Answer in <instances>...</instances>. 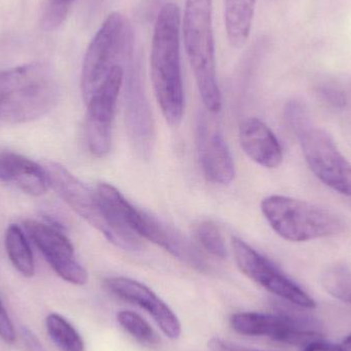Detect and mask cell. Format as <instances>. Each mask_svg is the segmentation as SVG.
Segmentation results:
<instances>
[{
	"instance_id": "6da1fadb",
	"label": "cell",
	"mask_w": 351,
	"mask_h": 351,
	"mask_svg": "<svg viewBox=\"0 0 351 351\" xmlns=\"http://www.w3.org/2000/svg\"><path fill=\"white\" fill-rule=\"evenodd\" d=\"M181 12L173 2L165 4L154 24L150 71L156 100L167 123L179 127L184 114V88L180 53Z\"/></svg>"
},
{
	"instance_id": "7a4b0ae2",
	"label": "cell",
	"mask_w": 351,
	"mask_h": 351,
	"mask_svg": "<svg viewBox=\"0 0 351 351\" xmlns=\"http://www.w3.org/2000/svg\"><path fill=\"white\" fill-rule=\"evenodd\" d=\"M59 90L51 70L33 63L0 72V119L26 123L45 117L57 104Z\"/></svg>"
},
{
	"instance_id": "3957f363",
	"label": "cell",
	"mask_w": 351,
	"mask_h": 351,
	"mask_svg": "<svg viewBox=\"0 0 351 351\" xmlns=\"http://www.w3.org/2000/svg\"><path fill=\"white\" fill-rule=\"evenodd\" d=\"M182 29L202 104L208 112H219L222 96L217 80L213 0H186Z\"/></svg>"
},
{
	"instance_id": "277c9868",
	"label": "cell",
	"mask_w": 351,
	"mask_h": 351,
	"mask_svg": "<svg viewBox=\"0 0 351 351\" xmlns=\"http://www.w3.org/2000/svg\"><path fill=\"white\" fill-rule=\"evenodd\" d=\"M96 193L109 216L121 228L156 243L195 269H206V264L202 255L185 237L173 227L134 206L114 186L101 183Z\"/></svg>"
},
{
	"instance_id": "5b68a950",
	"label": "cell",
	"mask_w": 351,
	"mask_h": 351,
	"mask_svg": "<svg viewBox=\"0 0 351 351\" xmlns=\"http://www.w3.org/2000/svg\"><path fill=\"white\" fill-rule=\"evenodd\" d=\"M261 210L280 237L294 243L334 237L346 229L343 219L335 213L288 196L270 195L264 198Z\"/></svg>"
},
{
	"instance_id": "8992f818",
	"label": "cell",
	"mask_w": 351,
	"mask_h": 351,
	"mask_svg": "<svg viewBox=\"0 0 351 351\" xmlns=\"http://www.w3.org/2000/svg\"><path fill=\"white\" fill-rule=\"evenodd\" d=\"M134 32L121 12H112L90 41L82 70V93L88 102L113 68L133 62Z\"/></svg>"
},
{
	"instance_id": "52a82bcc",
	"label": "cell",
	"mask_w": 351,
	"mask_h": 351,
	"mask_svg": "<svg viewBox=\"0 0 351 351\" xmlns=\"http://www.w3.org/2000/svg\"><path fill=\"white\" fill-rule=\"evenodd\" d=\"M43 169L47 173L49 187L53 188L78 216L100 231L109 243L125 251L135 252L141 249L138 237L117 225L109 216L97 193L86 187L65 167L58 162H49Z\"/></svg>"
},
{
	"instance_id": "ba28073f",
	"label": "cell",
	"mask_w": 351,
	"mask_h": 351,
	"mask_svg": "<svg viewBox=\"0 0 351 351\" xmlns=\"http://www.w3.org/2000/svg\"><path fill=\"white\" fill-rule=\"evenodd\" d=\"M230 325L239 334L267 337L287 344L305 346L322 339V326L313 317L287 307L278 313H239L231 317Z\"/></svg>"
},
{
	"instance_id": "9c48e42d",
	"label": "cell",
	"mask_w": 351,
	"mask_h": 351,
	"mask_svg": "<svg viewBox=\"0 0 351 351\" xmlns=\"http://www.w3.org/2000/svg\"><path fill=\"white\" fill-rule=\"evenodd\" d=\"M232 250L237 266L250 280L286 302L301 308H315L317 303L300 286L245 241L233 237Z\"/></svg>"
},
{
	"instance_id": "30bf717a",
	"label": "cell",
	"mask_w": 351,
	"mask_h": 351,
	"mask_svg": "<svg viewBox=\"0 0 351 351\" xmlns=\"http://www.w3.org/2000/svg\"><path fill=\"white\" fill-rule=\"evenodd\" d=\"M303 156L317 179L351 197V164L342 156L333 138L319 128H303L297 133Z\"/></svg>"
},
{
	"instance_id": "8fae6325",
	"label": "cell",
	"mask_w": 351,
	"mask_h": 351,
	"mask_svg": "<svg viewBox=\"0 0 351 351\" xmlns=\"http://www.w3.org/2000/svg\"><path fill=\"white\" fill-rule=\"evenodd\" d=\"M130 64L113 68L86 102V144L90 154L97 158H103L110 152L117 99L125 82V69Z\"/></svg>"
},
{
	"instance_id": "7c38bea8",
	"label": "cell",
	"mask_w": 351,
	"mask_h": 351,
	"mask_svg": "<svg viewBox=\"0 0 351 351\" xmlns=\"http://www.w3.org/2000/svg\"><path fill=\"white\" fill-rule=\"evenodd\" d=\"M24 226L29 237L62 280L75 286H84L88 282V272L75 259L71 241L59 227L36 220H27Z\"/></svg>"
},
{
	"instance_id": "4fadbf2b",
	"label": "cell",
	"mask_w": 351,
	"mask_h": 351,
	"mask_svg": "<svg viewBox=\"0 0 351 351\" xmlns=\"http://www.w3.org/2000/svg\"><path fill=\"white\" fill-rule=\"evenodd\" d=\"M128 68V67H127ZM125 125L134 149L141 158H148L154 150L156 133L152 109L144 93L141 78L133 63L125 69Z\"/></svg>"
},
{
	"instance_id": "5bb4252c",
	"label": "cell",
	"mask_w": 351,
	"mask_h": 351,
	"mask_svg": "<svg viewBox=\"0 0 351 351\" xmlns=\"http://www.w3.org/2000/svg\"><path fill=\"white\" fill-rule=\"evenodd\" d=\"M104 287L117 298L145 309L167 337L176 340L181 335V324L177 315L145 285L132 278L114 276L107 278Z\"/></svg>"
},
{
	"instance_id": "9a60e30c",
	"label": "cell",
	"mask_w": 351,
	"mask_h": 351,
	"mask_svg": "<svg viewBox=\"0 0 351 351\" xmlns=\"http://www.w3.org/2000/svg\"><path fill=\"white\" fill-rule=\"evenodd\" d=\"M197 152L202 172L208 181L219 185L230 183L235 177L234 160L218 128L202 115L198 119Z\"/></svg>"
},
{
	"instance_id": "2e32d148",
	"label": "cell",
	"mask_w": 351,
	"mask_h": 351,
	"mask_svg": "<svg viewBox=\"0 0 351 351\" xmlns=\"http://www.w3.org/2000/svg\"><path fill=\"white\" fill-rule=\"evenodd\" d=\"M239 142L245 154L256 164L267 169H276L282 162V149L274 132L267 125L250 117L239 127Z\"/></svg>"
},
{
	"instance_id": "e0dca14e",
	"label": "cell",
	"mask_w": 351,
	"mask_h": 351,
	"mask_svg": "<svg viewBox=\"0 0 351 351\" xmlns=\"http://www.w3.org/2000/svg\"><path fill=\"white\" fill-rule=\"evenodd\" d=\"M0 181L32 196L43 195L49 187L43 167L10 152H0Z\"/></svg>"
},
{
	"instance_id": "ac0fdd59",
	"label": "cell",
	"mask_w": 351,
	"mask_h": 351,
	"mask_svg": "<svg viewBox=\"0 0 351 351\" xmlns=\"http://www.w3.org/2000/svg\"><path fill=\"white\" fill-rule=\"evenodd\" d=\"M256 0H224L227 38L235 49L249 38L255 14Z\"/></svg>"
},
{
	"instance_id": "d6986e66",
	"label": "cell",
	"mask_w": 351,
	"mask_h": 351,
	"mask_svg": "<svg viewBox=\"0 0 351 351\" xmlns=\"http://www.w3.org/2000/svg\"><path fill=\"white\" fill-rule=\"evenodd\" d=\"M4 245L14 267L22 276L32 278L35 274L34 258L26 235L20 226L12 224L6 229Z\"/></svg>"
},
{
	"instance_id": "ffe728a7",
	"label": "cell",
	"mask_w": 351,
	"mask_h": 351,
	"mask_svg": "<svg viewBox=\"0 0 351 351\" xmlns=\"http://www.w3.org/2000/svg\"><path fill=\"white\" fill-rule=\"evenodd\" d=\"M45 328L51 341L61 351H84V339L75 328L62 315L51 313L45 319Z\"/></svg>"
},
{
	"instance_id": "44dd1931",
	"label": "cell",
	"mask_w": 351,
	"mask_h": 351,
	"mask_svg": "<svg viewBox=\"0 0 351 351\" xmlns=\"http://www.w3.org/2000/svg\"><path fill=\"white\" fill-rule=\"evenodd\" d=\"M321 285L332 297L351 305V271L348 268L335 266L326 270Z\"/></svg>"
},
{
	"instance_id": "7402d4cb",
	"label": "cell",
	"mask_w": 351,
	"mask_h": 351,
	"mask_svg": "<svg viewBox=\"0 0 351 351\" xmlns=\"http://www.w3.org/2000/svg\"><path fill=\"white\" fill-rule=\"evenodd\" d=\"M117 322L136 340L144 344H156L158 341V335L149 324L142 319L137 313L123 311L117 313Z\"/></svg>"
},
{
	"instance_id": "603a6c76",
	"label": "cell",
	"mask_w": 351,
	"mask_h": 351,
	"mask_svg": "<svg viewBox=\"0 0 351 351\" xmlns=\"http://www.w3.org/2000/svg\"><path fill=\"white\" fill-rule=\"evenodd\" d=\"M195 237L202 247L210 255L223 258L227 256L226 245L219 227L212 221H202L195 227Z\"/></svg>"
},
{
	"instance_id": "cb8c5ba5",
	"label": "cell",
	"mask_w": 351,
	"mask_h": 351,
	"mask_svg": "<svg viewBox=\"0 0 351 351\" xmlns=\"http://www.w3.org/2000/svg\"><path fill=\"white\" fill-rule=\"evenodd\" d=\"M73 1L74 0H49L43 14V28L45 30L58 28L65 21Z\"/></svg>"
},
{
	"instance_id": "d4e9b609",
	"label": "cell",
	"mask_w": 351,
	"mask_h": 351,
	"mask_svg": "<svg viewBox=\"0 0 351 351\" xmlns=\"http://www.w3.org/2000/svg\"><path fill=\"white\" fill-rule=\"evenodd\" d=\"M0 338L5 343L12 344L16 340V332L12 319L0 298Z\"/></svg>"
},
{
	"instance_id": "484cf974",
	"label": "cell",
	"mask_w": 351,
	"mask_h": 351,
	"mask_svg": "<svg viewBox=\"0 0 351 351\" xmlns=\"http://www.w3.org/2000/svg\"><path fill=\"white\" fill-rule=\"evenodd\" d=\"M319 95L325 102H327L331 106L335 107V108H343L346 106V95L337 88L325 86V88H321Z\"/></svg>"
},
{
	"instance_id": "4316f807",
	"label": "cell",
	"mask_w": 351,
	"mask_h": 351,
	"mask_svg": "<svg viewBox=\"0 0 351 351\" xmlns=\"http://www.w3.org/2000/svg\"><path fill=\"white\" fill-rule=\"evenodd\" d=\"M21 336H22L23 342L24 346H26L28 351H47L45 346L41 343L40 340L38 339L34 332L31 331L29 328L23 327L21 329Z\"/></svg>"
},
{
	"instance_id": "83f0119b",
	"label": "cell",
	"mask_w": 351,
	"mask_h": 351,
	"mask_svg": "<svg viewBox=\"0 0 351 351\" xmlns=\"http://www.w3.org/2000/svg\"><path fill=\"white\" fill-rule=\"evenodd\" d=\"M208 348L210 351H260L247 350V348H241L237 344L231 343V342L225 341V340L217 337L212 338L210 340Z\"/></svg>"
},
{
	"instance_id": "f1b7e54d",
	"label": "cell",
	"mask_w": 351,
	"mask_h": 351,
	"mask_svg": "<svg viewBox=\"0 0 351 351\" xmlns=\"http://www.w3.org/2000/svg\"><path fill=\"white\" fill-rule=\"evenodd\" d=\"M303 351H346V350L344 346L324 341L323 339H317L305 344Z\"/></svg>"
},
{
	"instance_id": "f546056e",
	"label": "cell",
	"mask_w": 351,
	"mask_h": 351,
	"mask_svg": "<svg viewBox=\"0 0 351 351\" xmlns=\"http://www.w3.org/2000/svg\"><path fill=\"white\" fill-rule=\"evenodd\" d=\"M343 346L346 348V350H351V334L344 339Z\"/></svg>"
}]
</instances>
